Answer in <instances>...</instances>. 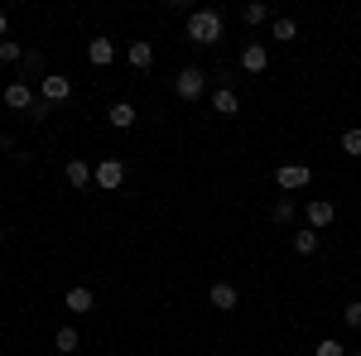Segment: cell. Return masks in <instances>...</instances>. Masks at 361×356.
Here are the masks:
<instances>
[{"label":"cell","instance_id":"obj_1","mask_svg":"<svg viewBox=\"0 0 361 356\" xmlns=\"http://www.w3.org/2000/svg\"><path fill=\"white\" fill-rule=\"evenodd\" d=\"M188 39L193 44H217L222 39V15L217 10H193L188 15Z\"/></svg>","mask_w":361,"mask_h":356},{"label":"cell","instance_id":"obj_2","mask_svg":"<svg viewBox=\"0 0 361 356\" xmlns=\"http://www.w3.org/2000/svg\"><path fill=\"white\" fill-rule=\"evenodd\" d=\"M92 183L106 188V192H116L121 183H126V159H102V164L92 168Z\"/></svg>","mask_w":361,"mask_h":356},{"label":"cell","instance_id":"obj_3","mask_svg":"<svg viewBox=\"0 0 361 356\" xmlns=\"http://www.w3.org/2000/svg\"><path fill=\"white\" fill-rule=\"evenodd\" d=\"M202 87H207V73H202V68H183V73H178V82H173V92H178L183 102H197V97H202Z\"/></svg>","mask_w":361,"mask_h":356},{"label":"cell","instance_id":"obj_4","mask_svg":"<svg viewBox=\"0 0 361 356\" xmlns=\"http://www.w3.org/2000/svg\"><path fill=\"white\" fill-rule=\"evenodd\" d=\"M39 97H44L49 106H58V102H68V97H73V82H68L63 73H49V78L39 82Z\"/></svg>","mask_w":361,"mask_h":356},{"label":"cell","instance_id":"obj_5","mask_svg":"<svg viewBox=\"0 0 361 356\" xmlns=\"http://www.w3.org/2000/svg\"><path fill=\"white\" fill-rule=\"evenodd\" d=\"M308 178H313V168H308V164H279V168H275V183H279L284 192L304 188Z\"/></svg>","mask_w":361,"mask_h":356},{"label":"cell","instance_id":"obj_6","mask_svg":"<svg viewBox=\"0 0 361 356\" xmlns=\"http://www.w3.org/2000/svg\"><path fill=\"white\" fill-rule=\"evenodd\" d=\"M333 217H337V207L328 202V197H313V202H308V226H313V231L333 226Z\"/></svg>","mask_w":361,"mask_h":356},{"label":"cell","instance_id":"obj_7","mask_svg":"<svg viewBox=\"0 0 361 356\" xmlns=\"http://www.w3.org/2000/svg\"><path fill=\"white\" fill-rule=\"evenodd\" d=\"M241 68H246V73H265V68H270V49H265V44H246V49H241Z\"/></svg>","mask_w":361,"mask_h":356},{"label":"cell","instance_id":"obj_8","mask_svg":"<svg viewBox=\"0 0 361 356\" xmlns=\"http://www.w3.org/2000/svg\"><path fill=\"white\" fill-rule=\"evenodd\" d=\"M207 303H212L217 313H231V308L241 303V294H236L231 284H212V289H207Z\"/></svg>","mask_w":361,"mask_h":356},{"label":"cell","instance_id":"obj_9","mask_svg":"<svg viewBox=\"0 0 361 356\" xmlns=\"http://www.w3.org/2000/svg\"><path fill=\"white\" fill-rule=\"evenodd\" d=\"M87 58H92V68H111L116 63V44L111 39H92V44H87Z\"/></svg>","mask_w":361,"mask_h":356},{"label":"cell","instance_id":"obj_10","mask_svg":"<svg viewBox=\"0 0 361 356\" xmlns=\"http://www.w3.org/2000/svg\"><path fill=\"white\" fill-rule=\"evenodd\" d=\"M63 178H68L73 188H87V183H92V164H87V159H68V164H63Z\"/></svg>","mask_w":361,"mask_h":356},{"label":"cell","instance_id":"obj_11","mask_svg":"<svg viewBox=\"0 0 361 356\" xmlns=\"http://www.w3.org/2000/svg\"><path fill=\"white\" fill-rule=\"evenodd\" d=\"M29 102H34V92H29L25 82H10V87H5V106H10V111H29Z\"/></svg>","mask_w":361,"mask_h":356},{"label":"cell","instance_id":"obj_12","mask_svg":"<svg viewBox=\"0 0 361 356\" xmlns=\"http://www.w3.org/2000/svg\"><path fill=\"white\" fill-rule=\"evenodd\" d=\"M212 111H217V116H236V111H241V97H236L231 87H222V92H212Z\"/></svg>","mask_w":361,"mask_h":356},{"label":"cell","instance_id":"obj_13","mask_svg":"<svg viewBox=\"0 0 361 356\" xmlns=\"http://www.w3.org/2000/svg\"><path fill=\"white\" fill-rule=\"evenodd\" d=\"M63 303H68V313H92V289H87V284H73Z\"/></svg>","mask_w":361,"mask_h":356},{"label":"cell","instance_id":"obj_14","mask_svg":"<svg viewBox=\"0 0 361 356\" xmlns=\"http://www.w3.org/2000/svg\"><path fill=\"white\" fill-rule=\"evenodd\" d=\"M106 121H111L116 130H130V125H135V106H130V102H116V106L106 111Z\"/></svg>","mask_w":361,"mask_h":356},{"label":"cell","instance_id":"obj_15","mask_svg":"<svg viewBox=\"0 0 361 356\" xmlns=\"http://www.w3.org/2000/svg\"><path fill=\"white\" fill-rule=\"evenodd\" d=\"M149 63H154V49H149L145 39H135V44H130V68H149Z\"/></svg>","mask_w":361,"mask_h":356},{"label":"cell","instance_id":"obj_16","mask_svg":"<svg viewBox=\"0 0 361 356\" xmlns=\"http://www.w3.org/2000/svg\"><path fill=\"white\" fill-rule=\"evenodd\" d=\"M294 34H299V25H294V20H284V15H279L275 25H270V39H279V44H289Z\"/></svg>","mask_w":361,"mask_h":356},{"label":"cell","instance_id":"obj_17","mask_svg":"<svg viewBox=\"0 0 361 356\" xmlns=\"http://www.w3.org/2000/svg\"><path fill=\"white\" fill-rule=\"evenodd\" d=\"M294 250H299V255H313V250H318V231H313V226H308V231H294Z\"/></svg>","mask_w":361,"mask_h":356},{"label":"cell","instance_id":"obj_18","mask_svg":"<svg viewBox=\"0 0 361 356\" xmlns=\"http://www.w3.org/2000/svg\"><path fill=\"white\" fill-rule=\"evenodd\" d=\"M54 347H58L63 356H68V352H78V332H73V328H58V332H54Z\"/></svg>","mask_w":361,"mask_h":356},{"label":"cell","instance_id":"obj_19","mask_svg":"<svg viewBox=\"0 0 361 356\" xmlns=\"http://www.w3.org/2000/svg\"><path fill=\"white\" fill-rule=\"evenodd\" d=\"M313 356H347V347H342L337 337H323V342L313 347Z\"/></svg>","mask_w":361,"mask_h":356},{"label":"cell","instance_id":"obj_20","mask_svg":"<svg viewBox=\"0 0 361 356\" xmlns=\"http://www.w3.org/2000/svg\"><path fill=\"white\" fill-rule=\"evenodd\" d=\"M241 15H246V25H265V20H270V10H265L260 0H250V5L241 10Z\"/></svg>","mask_w":361,"mask_h":356},{"label":"cell","instance_id":"obj_21","mask_svg":"<svg viewBox=\"0 0 361 356\" xmlns=\"http://www.w3.org/2000/svg\"><path fill=\"white\" fill-rule=\"evenodd\" d=\"M20 58H25L20 39H5V44H0V63H20Z\"/></svg>","mask_w":361,"mask_h":356},{"label":"cell","instance_id":"obj_22","mask_svg":"<svg viewBox=\"0 0 361 356\" xmlns=\"http://www.w3.org/2000/svg\"><path fill=\"white\" fill-rule=\"evenodd\" d=\"M294 212H299V207H294L289 197H284V202H275V221H279V226H289V221H294Z\"/></svg>","mask_w":361,"mask_h":356},{"label":"cell","instance_id":"obj_23","mask_svg":"<svg viewBox=\"0 0 361 356\" xmlns=\"http://www.w3.org/2000/svg\"><path fill=\"white\" fill-rule=\"evenodd\" d=\"M342 149H347V154H357V159H361V130H347V135H342Z\"/></svg>","mask_w":361,"mask_h":356},{"label":"cell","instance_id":"obj_24","mask_svg":"<svg viewBox=\"0 0 361 356\" xmlns=\"http://www.w3.org/2000/svg\"><path fill=\"white\" fill-rule=\"evenodd\" d=\"M342 318H347V328H357V332H361V299H357V303H347V313H342Z\"/></svg>","mask_w":361,"mask_h":356},{"label":"cell","instance_id":"obj_25","mask_svg":"<svg viewBox=\"0 0 361 356\" xmlns=\"http://www.w3.org/2000/svg\"><path fill=\"white\" fill-rule=\"evenodd\" d=\"M5 29H10V20H5V15H0V44H5Z\"/></svg>","mask_w":361,"mask_h":356},{"label":"cell","instance_id":"obj_26","mask_svg":"<svg viewBox=\"0 0 361 356\" xmlns=\"http://www.w3.org/2000/svg\"><path fill=\"white\" fill-rule=\"evenodd\" d=\"M0 241H5V226H0Z\"/></svg>","mask_w":361,"mask_h":356}]
</instances>
